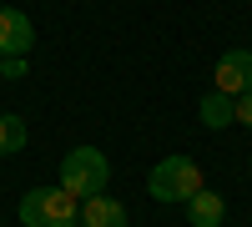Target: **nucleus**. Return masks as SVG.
I'll use <instances>...</instances> for the list:
<instances>
[{"mask_svg":"<svg viewBox=\"0 0 252 227\" xmlns=\"http://www.w3.org/2000/svg\"><path fill=\"white\" fill-rule=\"evenodd\" d=\"M81 202L66 187H31L20 197V227H76Z\"/></svg>","mask_w":252,"mask_h":227,"instance_id":"obj_1","label":"nucleus"},{"mask_svg":"<svg viewBox=\"0 0 252 227\" xmlns=\"http://www.w3.org/2000/svg\"><path fill=\"white\" fill-rule=\"evenodd\" d=\"M202 127H212V131L232 127V96H222V91H207V96H202Z\"/></svg>","mask_w":252,"mask_h":227,"instance_id":"obj_8","label":"nucleus"},{"mask_svg":"<svg viewBox=\"0 0 252 227\" xmlns=\"http://www.w3.org/2000/svg\"><path fill=\"white\" fill-rule=\"evenodd\" d=\"M126 222H131L126 207L116 197H106V192H96V197L81 202V227H126Z\"/></svg>","mask_w":252,"mask_h":227,"instance_id":"obj_6","label":"nucleus"},{"mask_svg":"<svg viewBox=\"0 0 252 227\" xmlns=\"http://www.w3.org/2000/svg\"><path fill=\"white\" fill-rule=\"evenodd\" d=\"M35 26L26 10H0V56H31Z\"/></svg>","mask_w":252,"mask_h":227,"instance_id":"obj_5","label":"nucleus"},{"mask_svg":"<svg viewBox=\"0 0 252 227\" xmlns=\"http://www.w3.org/2000/svg\"><path fill=\"white\" fill-rule=\"evenodd\" d=\"M232 121H242V127L252 131V91H242V96L232 101Z\"/></svg>","mask_w":252,"mask_h":227,"instance_id":"obj_11","label":"nucleus"},{"mask_svg":"<svg viewBox=\"0 0 252 227\" xmlns=\"http://www.w3.org/2000/svg\"><path fill=\"white\" fill-rule=\"evenodd\" d=\"M222 217H227V202L217 197V192H197V197H187V222L192 227H222Z\"/></svg>","mask_w":252,"mask_h":227,"instance_id":"obj_7","label":"nucleus"},{"mask_svg":"<svg viewBox=\"0 0 252 227\" xmlns=\"http://www.w3.org/2000/svg\"><path fill=\"white\" fill-rule=\"evenodd\" d=\"M26 116H10V111H0V157H10V152H20L26 147Z\"/></svg>","mask_w":252,"mask_h":227,"instance_id":"obj_9","label":"nucleus"},{"mask_svg":"<svg viewBox=\"0 0 252 227\" xmlns=\"http://www.w3.org/2000/svg\"><path fill=\"white\" fill-rule=\"evenodd\" d=\"M106 182H111V162H106V152H96V147H76V152L61 157V187H66L76 202L106 192Z\"/></svg>","mask_w":252,"mask_h":227,"instance_id":"obj_2","label":"nucleus"},{"mask_svg":"<svg viewBox=\"0 0 252 227\" xmlns=\"http://www.w3.org/2000/svg\"><path fill=\"white\" fill-rule=\"evenodd\" d=\"M146 192L157 202H187L202 192V167L192 157H161L152 167V177H146Z\"/></svg>","mask_w":252,"mask_h":227,"instance_id":"obj_3","label":"nucleus"},{"mask_svg":"<svg viewBox=\"0 0 252 227\" xmlns=\"http://www.w3.org/2000/svg\"><path fill=\"white\" fill-rule=\"evenodd\" d=\"M26 76V56H0V81H20Z\"/></svg>","mask_w":252,"mask_h":227,"instance_id":"obj_10","label":"nucleus"},{"mask_svg":"<svg viewBox=\"0 0 252 227\" xmlns=\"http://www.w3.org/2000/svg\"><path fill=\"white\" fill-rule=\"evenodd\" d=\"M212 91H222V96H242V91H252V51H227L217 66H212Z\"/></svg>","mask_w":252,"mask_h":227,"instance_id":"obj_4","label":"nucleus"}]
</instances>
